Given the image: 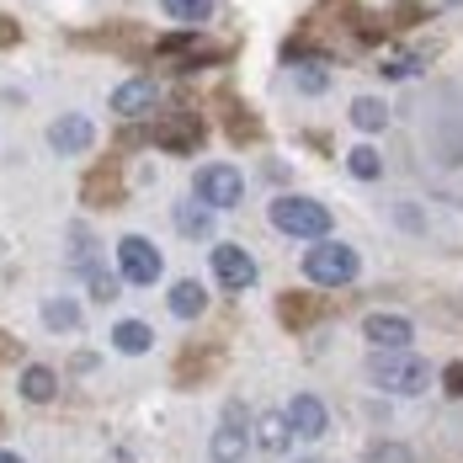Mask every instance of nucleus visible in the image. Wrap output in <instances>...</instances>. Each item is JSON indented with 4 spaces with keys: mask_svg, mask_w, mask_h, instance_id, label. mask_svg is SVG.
I'll list each match as a JSON object with an SVG mask.
<instances>
[{
    "mask_svg": "<svg viewBox=\"0 0 463 463\" xmlns=\"http://www.w3.org/2000/svg\"><path fill=\"white\" fill-rule=\"evenodd\" d=\"M118 272H123V282H134V288L160 282V250H155V240L123 234V245H118Z\"/></svg>",
    "mask_w": 463,
    "mask_h": 463,
    "instance_id": "obj_5",
    "label": "nucleus"
},
{
    "mask_svg": "<svg viewBox=\"0 0 463 463\" xmlns=\"http://www.w3.org/2000/svg\"><path fill=\"white\" fill-rule=\"evenodd\" d=\"M208 261H213V282H219L224 293L256 288V256H250V250H240V245H213Z\"/></svg>",
    "mask_w": 463,
    "mask_h": 463,
    "instance_id": "obj_6",
    "label": "nucleus"
},
{
    "mask_svg": "<svg viewBox=\"0 0 463 463\" xmlns=\"http://www.w3.org/2000/svg\"><path fill=\"white\" fill-rule=\"evenodd\" d=\"M442 389H448V394H463V363H453V368L442 373Z\"/></svg>",
    "mask_w": 463,
    "mask_h": 463,
    "instance_id": "obj_26",
    "label": "nucleus"
},
{
    "mask_svg": "<svg viewBox=\"0 0 463 463\" xmlns=\"http://www.w3.org/2000/svg\"><path fill=\"white\" fill-rule=\"evenodd\" d=\"M192 192H197V203H208L213 213H230V208H240V197H245V182H240L234 165H197Z\"/></svg>",
    "mask_w": 463,
    "mask_h": 463,
    "instance_id": "obj_4",
    "label": "nucleus"
},
{
    "mask_svg": "<svg viewBox=\"0 0 463 463\" xmlns=\"http://www.w3.org/2000/svg\"><path fill=\"white\" fill-rule=\"evenodd\" d=\"M352 123H357L363 134H378V128L389 123V107H383L378 96H357V101H352Z\"/></svg>",
    "mask_w": 463,
    "mask_h": 463,
    "instance_id": "obj_18",
    "label": "nucleus"
},
{
    "mask_svg": "<svg viewBox=\"0 0 463 463\" xmlns=\"http://www.w3.org/2000/svg\"><path fill=\"white\" fill-rule=\"evenodd\" d=\"M165 298H171V315H176V320H197V315L208 309V293H203V282H176Z\"/></svg>",
    "mask_w": 463,
    "mask_h": 463,
    "instance_id": "obj_16",
    "label": "nucleus"
},
{
    "mask_svg": "<svg viewBox=\"0 0 463 463\" xmlns=\"http://www.w3.org/2000/svg\"><path fill=\"white\" fill-rule=\"evenodd\" d=\"M304 278L320 288H341L357 278V250L341 240H315V250H304Z\"/></svg>",
    "mask_w": 463,
    "mask_h": 463,
    "instance_id": "obj_3",
    "label": "nucleus"
},
{
    "mask_svg": "<svg viewBox=\"0 0 463 463\" xmlns=\"http://www.w3.org/2000/svg\"><path fill=\"white\" fill-rule=\"evenodd\" d=\"M250 442H256L261 453H272V458H282V453H288V442H293V426H288V411H261V416H256V431H250Z\"/></svg>",
    "mask_w": 463,
    "mask_h": 463,
    "instance_id": "obj_9",
    "label": "nucleus"
},
{
    "mask_svg": "<svg viewBox=\"0 0 463 463\" xmlns=\"http://www.w3.org/2000/svg\"><path fill=\"white\" fill-rule=\"evenodd\" d=\"M363 335L373 341V352H405L416 341V325L405 320V315H368Z\"/></svg>",
    "mask_w": 463,
    "mask_h": 463,
    "instance_id": "obj_7",
    "label": "nucleus"
},
{
    "mask_svg": "<svg viewBox=\"0 0 463 463\" xmlns=\"http://www.w3.org/2000/svg\"><path fill=\"white\" fill-rule=\"evenodd\" d=\"M368 463H416V458H411L405 442H378V448L368 453Z\"/></svg>",
    "mask_w": 463,
    "mask_h": 463,
    "instance_id": "obj_23",
    "label": "nucleus"
},
{
    "mask_svg": "<svg viewBox=\"0 0 463 463\" xmlns=\"http://www.w3.org/2000/svg\"><path fill=\"white\" fill-rule=\"evenodd\" d=\"M176 230H182L186 240H213V208L197 203V197L182 203V208H176Z\"/></svg>",
    "mask_w": 463,
    "mask_h": 463,
    "instance_id": "obj_15",
    "label": "nucleus"
},
{
    "mask_svg": "<svg viewBox=\"0 0 463 463\" xmlns=\"http://www.w3.org/2000/svg\"><path fill=\"white\" fill-rule=\"evenodd\" d=\"M86 272H91V298L112 304V298H118V278H107V272H96V267H86Z\"/></svg>",
    "mask_w": 463,
    "mask_h": 463,
    "instance_id": "obj_24",
    "label": "nucleus"
},
{
    "mask_svg": "<svg viewBox=\"0 0 463 463\" xmlns=\"http://www.w3.org/2000/svg\"><path fill=\"white\" fill-rule=\"evenodd\" d=\"M298 463H315V458H298Z\"/></svg>",
    "mask_w": 463,
    "mask_h": 463,
    "instance_id": "obj_29",
    "label": "nucleus"
},
{
    "mask_svg": "<svg viewBox=\"0 0 463 463\" xmlns=\"http://www.w3.org/2000/svg\"><path fill=\"white\" fill-rule=\"evenodd\" d=\"M53 394H59V378H53V368L33 363V368L22 373V400H33V405H48Z\"/></svg>",
    "mask_w": 463,
    "mask_h": 463,
    "instance_id": "obj_17",
    "label": "nucleus"
},
{
    "mask_svg": "<svg viewBox=\"0 0 463 463\" xmlns=\"http://www.w3.org/2000/svg\"><path fill=\"white\" fill-rule=\"evenodd\" d=\"M288 426H293V437H325V426H330V416H325V405L315 400V394H293V405H288Z\"/></svg>",
    "mask_w": 463,
    "mask_h": 463,
    "instance_id": "obj_10",
    "label": "nucleus"
},
{
    "mask_svg": "<svg viewBox=\"0 0 463 463\" xmlns=\"http://www.w3.org/2000/svg\"><path fill=\"white\" fill-rule=\"evenodd\" d=\"M165 5V16H176V22H208L213 16V0H160Z\"/></svg>",
    "mask_w": 463,
    "mask_h": 463,
    "instance_id": "obj_20",
    "label": "nucleus"
},
{
    "mask_svg": "<svg viewBox=\"0 0 463 463\" xmlns=\"http://www.w3.org/2000/svg\"><path fill=\"white\" fill-rule=\"evenodd\" d=\"M155 107V80H123L118 91H112V112L118 118H139Z\"/></svg>",
    "mask_w": 463,
    "mask_h": 463,
    "instance_id": "obj_12",
    "label": "nucleus"
},
{
    "mask_svg": "<svg viewBox=\"0 0 463 463\" xmlns=\"http://www.w3.org/2000/svg\"><path fill=\"white\" fill-rule=\"evenodd\" d=\"M0 463H22V458H16V453H0Z\"/></svg>",
    "mask_w": 463,
    "mask_h": 463,
    "instance_id": "obj_28",
    "label": "nucleus"
},
{
    "mask_svg": "<svg viewBox=\"0 0 463 463\" xmlns=\"http://www.w3.org/2000/svg\"><path fill=\"white\" fill-rule=\"evenodd\" d=\"M293 80H298L304 91H325V70H320V64H298V75H293Z\"/></svg>",
    "mask_w": 463,
    "mask_h": 463,
    "instance_id": "obj_25",
    "label": "nucleus"
},
{
    "mask_svg": "<svg viewBox=\"0 0 463 463\" xmlns=\"http://www.w3.org/2000/svg\"><path fill=\"white\" fill-rule=\"evenodd\" d=\"M346 165H352V176H357V182H373V176L383 171L378 149H368V144H363V149H352V155H346Z\"/></svg>",
    "mask_w": 463,
    "mask_h": 463,
    "instance_id": "obj_22",
    "label": "nucleus"
},
{
    "mask_svg": "<svg viewBox=\"0 0 463 463\" xmlns=\"http://www.w3.org/2000/svg\"><path fill=\"white\" fill-rule=\"evenodd\" d=\"M155 139L165 144V149H176V155H186V149H197V144H203V123H197L192 112H171V118L155 128Z\"/></svg>",
    "mask_w": 463,
    "mask_h": 463,
    "instance_id": "obj_11",
    "label": "nucleus"
},
{
    "mask_svg": "<svg viewBox=\"0 0 463 463\" xmlns=\"http://www.w3.org/2000/svg\"><path fill=\"white\" fill-rule=\"evenodd\" d=\"M420 70H426L420 53H383V75L389 80H405V75H420Z\"/></svg>",
    "mask_w": 463,
    "mask_h": 463,
    "instance_id": "obj_21",
    "label": "nucleus"
},
{
    "mask_svg": "<svg viewBox=\"0 0 463 463\" xmlns=\"http://www.w3.org/2000/svg\"><path fill=\"white\" fill-rule=\"evenodd\" d=\"M112 346H118L123 357H144V352L155 346V330L144 320H118L112 325Z\"/></svg>",
    "mask_w": 463,
    "mask_h": 463,
    "instance_id": "obj_14",
    "label": "nucleus"
},
{
    "mask_svg": "<svg viewBox=\"0 0 463 463\" xmlns=\"http://www.w3.org/2000/svg\"><path fill=\"white\" fill-rule=\"evenodd\" d=\"M208 453H213V463H245V453H250V437H245V426H234V420H224V426L213 431Z\"/></svg>",
    "mask_w": 463,
    "mask_h": 463,
    "instance_id": "obj_13",
    "label": "nucleus"
},
{
    "mask_svg": "<svg viewBox=\"0 0 463 463\" xmlns=\"http://www.w3.org/2000/svg\"><path fill=\"white\" fill-rule=\"evenodd\" d=\"M272 224L293 240H325L330 234V208L315 197H278L272 203Z\"/></svg>",
    "mask_w": 463,
    "mask_h": 463,
    "instance_id": "obj_2",
    "label": "nucleus"
},
{
    "mask_svg": "<svg viewBox=\"0 0 463 463\" xmlns=\"http://www.w3.org/2000/svg\"><path fill=\"white\" fill-rule=\"evenodd\" d=\"M453 5H463V0H453Z\"/></svg>",
    "mask_w": 463,
    "mask_h": 463,
    "instance_id": "obj_30",
    "label": "nucleus"
},
{
    "mask_svg": "<svg viewBox=\"0 0 463 463\" xmlns=\"http://www.w3.org/2000/svg\"><path fill=\"white\" fill-rule=\"evenodd\" d=\"M368 378L378 389H389V394H426V383H431L426 363L411 357V352H373Z\"/></svg>",
    "mask_w": 463,
    "mask_h": 463,
    "instance_id": "obj_1",
    "label": "nucleus"
},
{
    "mask_svg": "<svg viewBox=\"0 0 463 463\" xmlns=\"http://www.w3.org/2000/svg\"><path fill=\"white\" fill-rule=\"evenodd\" d=\"M91 139H96V128H91V118H80V112H64V118L48 123V144L59 155H86Z\"/></svg>",
    "mask_w": 463,
    "mask_h": 463,
    "instance_id": "obj_8",
    "label": "nucleus"
},
{
    "mask_svg": "<svg viewBox=\"0 0 463 463\" xmlns=\"http://www.w3.org/2000/svg\"><path fill=\"white\" fill-rule=\"evenodd\" d=\"M0 43H16V22H5V16H0Z\"/></svg>",
    "mask_w": 463,
    "mask_h": 463,
    "instance_id": "obj_27",
    "label": "nucleus"
},
{
    "mask_svg": "<svg viewBox=\"0 0 463 463\" xmlns=\"http://www.w3.org/2000/svg\"><path fill=\"white\" fill-rule=\"evenodd\" d=\"M43 325L48 330H75V325H80V304H75V298H48Z\"/></svg>",
    "mask_w": 463,
    "mask_h": 463,
    "instance_id": "obj_19",
    "label": "nucleus"
}]
</instances>
